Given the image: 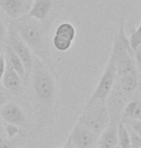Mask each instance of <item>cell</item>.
Returning <instances> with one entry per match:
<instances>
[{
    "label": "cell",
    "instance_id": "6da1fadb",
    "mask_svg": "<svg viewBox=\"0 0 141 148\" xmlns=\"http://www.w3.org/2000/svg\"><path fill=\"white\" fill-rule=\"evenodd\" d=\"M33 88L37 99L46 107H50L55 101L56 83L52 74L46 69L39 58L34 59L33 67Z\"/></svg>",
    "mask_w": 141,
    "mask_h": 148
},
{
    "label": "cell",
    "instance_id": "7a4b0ae2",
    "mask_svg": "<svg viewBox=\"0 0 141 148\" xmlns=\"http://www.w3.org/2000/svg\"><path fill=\"white\" fill-rule=\"evenodd\" d=\"M40 22L39 20L25 16L17 19L13 26L30 49L42 55L44 50L45 30Z\"/></svg>",
    "mask_w": 141,
    "mask_h": 148
},
{
    "label": "cell",
    "instance_id": "3957f363",
    "mask_svg": "<svg viewBox=\"0 0 141 148\" xmlns=\"http://www.w3.org/2000/svg\"><path fill=\"white\" fill-rule=\"evenodd\" d=\"M112 50L115 54L117 76H122L127 73L136 72V63L133 56V49L131 48L128 38L125 34V19H120L119 31L114 40Z\"/></svg>",
    "mask_w": 141,
    "mask_h": 148
},
{
    "label": "cell",
    "instance_id": "277c9868",
    "mask_svg": "<svg viewBox=\"0 0 141 148\" xmlns=\"http://www.w3.org/2000/svg\"><path fill=\"white\" fill-rule=\"evenodd\" d=\"M110 119V114L106 102L95 101L87 103L77 123L89 129L99 137L107 127Z\"/></svg>",
    "mask_w": 141,
    "mask_h": 148
},
{
    "label": "cell",
    "instance_id": "5b68a950",
    "mask_svg": "<svg viewBox=\"0 0 141 148\" xmlns=\"http://www.w3.org/2000/svg\"><path fill=\"white\" fill-rule=\"evenodd\" d=\"M116 76H117V70H116L115 54H114L113 50H111L107 66H106L102 76L100 77L98 84H97L91 96L89 97L87 103H91L95 101L106 102L108 94L110 93V91L114 86Z\"/></svg>",
    "mask_w": 141,
    "mask_h": 148
},
{
    "label": "cell",
    "instance_id": "8992f818",
    "mask_svg": "<svg viewBox=\"0 0 141 148\" xmlns=\"http://www.w3.org/2000/svg\"><path fill=\"white\" fill-rule=\"evenodd\" d=\"M8 40L9 46L16 52V54L21 60L25 69L26 77L28 78V76L32 72V67H33L34 63V57L31 52L32 50L25 43V41L20 38L13 25L10 26V28L8 29Z\"/></svg>",
    "mask_w": 141,
    "mask_h": 148
},
{
    "label": "cell",
    "instance_id": "52a82bcc",
    "mask_svg": "<svg viewBox=\"0 0 141 148\" xmlns=\"http://www.w3.org/2000/svg\"><path fill=\"white\" fill-rule=\"evenodd\" d=\"M98 138L89 129L77 123L70 133L67 141L74 148H96Z\"/></svg>",
    "mask_w": 141,
    "mask_h": 148
},
{
    "label": "cell",
    "instance_id": "ba28073f",
    "mask_svg": "<svg viewBox=\"0 0 141 148\" xmlns=\"http://www.w3.org/2000/svg\"><path fill=\"white\" fill-rule=\"evenodd\" d=\"M76 36V29L71 23L63 22L58 26L53 37V45L58 51L65 52L72 45Z\"/></svg>",
    "mask_w": 141,
    "mask_h": 148
},
{
    "label": "cell",
    "instance_id": "9c48e42d",
    "mask_svg": "<svg viewBox=\"0 0 141 148\" xmlns=\"http://www.w3.org/2000/svg\"><path fill=\"white\" fill-rule=\"evenodd\" d=\"M32 3L29 0H0V8L13 20L27 16Z\"/></svg>",
    "mask_w": 141,
    "mask_h": 148
},
{
    "label": "cell",
    "instance_id": "30bf717a",
    "mask_svg": "<svg viewBox=\"0 0 141 148\" xmlns=\"http://www.w3.org/2000/svg\"><path fill=\"white\" fill-rule=\"evenodd\" d=\"M119 117H110L107 127L99 136L96 148H114L118 145Z\"/></svg>",
    "mask_w": 141,
    "mask_h": 148
},
{
    "label": "cell",
    "instance_id": "8fae6325",
    "mask_svg": "<svg viewBox=\"0 0 141 148\" xmlns=\"http://www.w3.org/2000/svg\"><path fill=\"white\" fill-rule=\"evenodd\" d=\"M126 104L127 103H126L124 92L118 88H112L106 100V105L110 114V117H121L123 109Z\"/></svg>",
    "mask_w": 141,
    "mask_h": 148
},
{
    "label": "cell",
    "instance_id": "7c38bea8",
    "mask_svg": "<svg viewBox=\"0 0 141 148\" xmlns=\"http://www.w3.org/2000/svg\"><path fill=\"white\" fill-rule=\"evenodd\" d=\"M3 120L7 124L20 126L26 122L24 114L20 110V108L14 103H7L2 109L1 112Z\"/></svg>",
    "mask_w": 141,
    "mask_h": 148
},
{
    "label": "cell",
    "instance_id": "4fadbf2b",
    "mask_svg": "<svg viewBox=\"0 0 141 148\" xmlns=\"http://www.w3.org/2000/svg\"><path fill=\"white\" fill-rule=\"evenodd\" d=\"M54 0H33V4L27 16L32 18L44 21L51 13Z\"/></svg>",
    "mask_w": 141,
    "mask_h": 148
},
{
    "label": "cell",
    "instance_id": "5bb4252c",
    "mask_svg": "<svg viewBox=\"0 0 141 148\" xmlns=\"http://www.w3.org/2000/svg\"><path fill=\"white\" fill-rule=\"evenodd\" d=\"M1 83L6 90L14 94L18 93L21 88V78L14 71V69L11 66L7 60H6V69Z\"/></svg>",
    "mask_w": 141,
    "mask_h": 148
},
{
    "label": "cell",
    "instance_id": "9a60e30c",
    "mask_svg": "<svg viewBox=\"0 0 141 148\" xmlns=\"http://www.w3.org/2000/svg\"><path fill=\"white\" fill-rule=\"evenodd\" d=\"M5 57H6V60L8 61V63L10 64L11 66L14 69V71L20 76V78L27 79L24 66H23L21 60H20L18 58V56L16 54V52H14L9 45L5 48Z\"/></svg>",
    "mask_w": 141,
    "mask_h": 148
},
{
    "label": "cell",
    "instance_id": "2e32d148",
    "mask_svg": "<svg viewBox=\"0 0 141 148\" xmlns=\"http://www.w3.org/2000/svg\"><path fill=\"white\" fill-rule=\"evenodd\" d=\"M119 86L124 93H131L138 87V78L136 72L127 73L119 77Z\"/></svg>",
    "mask_w": 141,
    "mask_h": 148
},
{
    "label": "cell",
    "instance_id": "e0dca14e",
    "mask_svg": "<svg viewBox=\"0 0 141 148\" xmlns=\"http://www.w3.org/2000/svg\"><path fill=\"white\" fill-rule=\"evenodd\" d=\"M122 114L127 119H138L141 114V101L133 100L127 103L123 109Z\"/></svg>",
    "mask_w": 141,
    "mask_h": 148
},
{
    "label": "cell",
    "instance_id": "ac0fdd59",
    "mask_svg": "<svg viewBox=\"0 0 141 148\" xmlns=\"http://www.w3.org/2000/svg\"><path fill=\"white\" fill-rule=\"evenodd\" d=\"M118 146L120 148H131L127 127L122 121H120L118 125Z\"/></svg>",
    "mask_w": 141,
    "mask_h": 148
},
{
    "label": "cell",
    "instance_id": "d6986e66",
    "mask_svg": "<svg viewBox=\"0 0 141 148\" xmlns=\"http://www.w3.org/2000/svg\"><path fill=\"white\" fill-rule=\"evenodd\" d=\"M129 43H130V46L133 49V51L139 44H141V23L136 28V30H134L131 33L130 38H129Z\"/></svg>",
    "mask_w": 141,
    "mask_h": 148
},
{
    "label": "cell",
    "instance_id": "ffe728a7",
    "mask_svg": "<svg viewBox=\"0 0 141 148\" xmlns=\"http://www.w3.org/2000/svg\"><path fill=\"white\" fill-rule=\"evenodd\" d=\"M127 127V126H126ZM129 136H130V140H131V148H140L141 147V137L136 134L133 130L127 127Z\"/></svg>",
    "mask_w": 141,
    "mask_h": 148
},
{
    "label": "cell",
    "instance_id": "44dd1931",
    "mask_svg": "<svg viewBox=\"0 0 141 148\" xmlns=\"http://www.w3.org/2000/svg\"><path fill=\"white\" fill-rule=\"evenodd\" d=\"M141 137V120L139 119H128V125H126Z\"/></svg>",
    "mask_w": 141,
    "mask_h": 148
},
{
    "label": "cell",
    "instance_id": "7402d4cb",
    "mask_svg": "<svg viewBox=\"0 0 141 148\" xmlns=\"http://www.w3.org/2000/svg\"><path fill=\"white\" fill-rule=\"evenodd\" d=\"M5 133L9 138H13L19 133V126L14 125V124H7L5 128Z\"/></svg>",
    "mask_w": 141,
    "mask_h": 148
},
{
    "label": "cell",
    "instance_id": "603a6c76",
    "mask_svg": "<svg viewBox=\"0 0 141 148\" xmlns=\"http://www.w3.org/2000/svg\"><path fill=\"white\" fill-rule=\"evenodd\" d=\"M134 63H136L137 69L141 71V44H139L134 50Z\"/></svg>",
    "mask_w": 141,
    "mask_h": 148
},
{
    "label": "cell",
    "instance_id": "cb8c5ba5",
    "mask_svg": "<svg viewBox=\"0 0 141 148\" xmlns=\"http://www.w3.org/2000/svg\"><path fill=\"white\" fill-rule=\"evenodd\" d=\"M8 38V30L3 22L2 18L0 17V41H4Z\"/></svg>",
    "mask_w": 141,
    "mask_h": 148
},
{
    "label": "cell",
    "instance_id": "d4e9b609",
    "mask_svg": "<svg viewBox=\"0 0 141 148\" xmlns=\"http://www.w3.org/2000/svg\"><path fill=\"white\" fill-rule=\"evenodd\" d=\"M6 69V58H5V53L0 56V84H1L3 75H4Z\"/></svg>",
    "mask_w": 141,
    "mask_h": 148
},
{
    "label": "cell",
    "instance_id": "484cf974",
    "mask_svg": "<svg viewBox=\"0 0 141 148\" xmlns=\"http://www.w3.org/2000/svg\"><path fill=\"white\" fill-rule=\"evenodd\" d=\"M0 148H14V144L11 140H0Z\"/></svg>",
    "mask_w": 141,
    "mask_h": 148
},
{
    "label": "cell",
    "instance_id": "4316f807",
    "mask_svg": "<svg viewBox=\"0 0 141 148\" xmlns=\"http://www.w3.org/2000/svg\"><path fill=\"white\" fill-rule=\"evenodd\" d=\"M7 104V96L3 91H0V108Z\"/></svg>",
    "mask_w": 141,
    "mask_h": 148
},
{
    "label": "cell",
    "instance_id": "83f0119b",
    "mask_svg": "<svg viewBox=\"0 0 141 148\" xmlns=\"http://www.w3.org/2000/svg\"><path fill=\"white\" fill-rule=\"evenodd\" d=\"M6 133H5V128L3 126V123L1 119H0V140H4V137H5Z\"/></svg>",
    "mask_w": 141,
    "mask_h": 148
},
{
    "label": "cell",
    "instance_id": "f1b7e54d",
    "mask_svg": "<svg viewBox=\"0 0 141 148\" xmlns=\"http://www.w3.org/2000/svg\"><path fill=\"white\" fill-rule=\"evenodd\" d=\"M63 148H74V147H73V146L71 145V144H70V143H68V141L66 140V143H64V145H63Z\"/></svg>",
    "mask_w": 141,
    "mask_h": 148
},
{
    "label": "cell",
    "instance_id": "f546056e",
    "mask_svg": "<svg viewBox=\"0 0 141 148\" xmlns=\"http://www.w3.org/2000/svg\"><path fill=\"white\" fill-rule=\"evenodd\" d=\"M3 53H4V49H3V47L0 45V56H1Z\"/></svg>",
    "mask_w": 141,
    "mask_h": 148
},
{
    "label": "cell",
    "instance_id": "4dcf8cb0",
    "mask_svg": "<svg viewBox=\"0 0 141 148\" xmlns=\"http://www.w3.org/2000/svg\"><path fill=\"white\" fill-rule=\"evenodd\" d=\"M138 119H139V120H141V114H140V116H139V118H138Z\"/></svg>",
    "mask_w": 141,
    "mask_h": 148
},
{
    "label": "cell",
    "instance_id": "1f68e13d",
    "mask_svg": "<svg viewBox=\"0 0 141 148\" xmlns=\"http://www.w3.org/2000/svg\"><path fill=\"white\" fill-rule=\"evenodd\" d=\"M114 148H120V147H119V146H118V145H117V146H116V147H114Z\"/></svg>",
    "mask_w": 141,
    "mask_h": 148
},
{
    "label": "cell",
    "instance_id": "d6a6232c",
    "mask_svg": "<svg viewBox=\"0 0 141 148\" xmlns=\"http://www.w3.org/2000/svg\"><path fill=\"white\" fill-rule=\"evenodd\" d=\"M140 88H141V83H140Z\"/></svg>",
    "mask_w": 141,
    "mask_h": 148
},
{
    "label": "cell",
    "instance_id": "836d02e7",
    "mask_svg": "<svg viewBox=\"0 0 141 148\" xmlns=\"http://www.w3.org/2000/svg\"><path fill=\"white\" fill-rule=\"evenodd\" d=\"M140 148H141V147H140Z\"/></svg>",
    "mask_w": 141,
    "mask_h": 148
}]
</instances>
